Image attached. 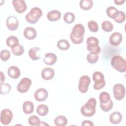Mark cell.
I'll return each mask as SVG.
<instances>
[{
	"instance_id": "6da1fadb",
	"label": "cell",
	"mask_w": 126,
	"mask_h": 126,
	"mask_svg": "<svg viewBox=\"0 0 126 126\" xmlns=\"http://www.w3.org/2000/svg\"><path fill=\"white\" fill-rule=\"evenodd\" d=\"M84 26L81 24H77L72 28L70 34V39L74 44H80L84 40Z\"/></svg>"
},
{
	"instance_id": "7a4b0ae2",
	"label": "cell",
	"mask_w": 126,
	"mask_h": 126,
	"mask_svg": "<svg viewBox=\"0 0 126 126\" xmlns=\"http://www.w3.org/2000/svg\"><path fill=\"white\" fill-rule=\"evenodd\" d=\"M96 100L95 98L92 97L82 106L80 109L81 113L85 117H90L94 115L95 113Z\"/></svg>"
},
{
	"instance_id": "3957f363",
	"label": "cell",
	"mask_w": 126,
	"mask_h": 126,
	"mask_svg": "<svg viewBox=\"0 0 126 126\" xmlns=\"http://www.w3.org/2000/svg\"><path fill=\"white\" fill-rule=\"evenodd\" d=\"M100 107L104 112H109L113 106V102L109 94L106 92H101L99 95Z\"/></svg>"
},
{
	"instance_id": "277c9868",
	"label": "cell",
	"mask_w": 126,
	"mask_h": 126,
	"mask_svg": "<svg viewBox=\"0 0 126 126\" xmlns=\"http://www.w3.org/2000/svg\"><path fill=\"white\" fill-rule=\"evenodd\" d=\"M111 65L118 72L124 73L126 71V62L124 58L119 55L113 57L111 61Z\"/></svg>"
},
{
	"instance_id": "5b68a950",
	"label": "cell",
	"mask_w": 126,
	"mask_h": 126,
	"mask_svg": "<svg viewBox=\"0 0 126 126\" xmlns=\"http://www.w3.org/2000/svg\"><path fill=\"white\" fill-rule=\"evenodd\" d=\"M42 15V10L38 7H33L25 16L27 22L32 24L36 23Z\"/></svg>"
},
{
	"instance_id": "8992f818",
	"label": "cell",
	"mask_w": 126,
	"mask_h": 126,
	"mask_svg": "<svg viewBox=\"0 0 126 126\" xmlns=\"http://www.w3.org/2000/svg\"><path fill=\"white\" fill-rule=\"evenodd\" d=\"M87 49L90 52H94L97 54L100 53L101 48L99 46L98 39L94 36L89 37L87 40Z\"/></svg>"
},
{
	"instance_id": "52a82bcc",
	"label": "cell",
	"mask_w": 126,
	"mask_h": 126,
	"mask_svg": "<svg viewBox=\"0 0 126 126\" xmlns=\"http://www.w3.org/2000/svg\"><path fill=\"white\" fill-rule=\"evenodd\" d=\"M93 79L94 82L93 88L95 90L101 89L106 84L104 76L103 74L99 71H95L94 72L93 74Z\"/></svg>"
},
{
	"instance_id": "ba28073f",
	"label": "cell",
	"mask_w": 126,
	"mask_h": 126,
	"mask_svg": "<svg viewBox=\"0 0 126 126\" xmlns=\"http://www.w3.org/2000/svg\"><path fill=\"white\" fill-rule=\"evenodd\" d=\"M113 92L114 98L117 100L123 99L126 94V89L124 85L118 83L113 88Z\"/></svg>"
},
{
	"instance_id": "9c48e42d",
	"label": "cell",
	"mask_w": 126,
	"mask_h": 126,
	"mask_svg": "<svg viewBox=\"0 0 126 126\" xmlns=\"http://www.w3.org/2000/svg\"><path fill=\"white\" fill-rule=\"evenodd\" d=\"M32 84V81L30 78H23L18 84L17 90L20 93H25L29 91Z\"/></svg>"
},
{
	"instance_id": "30bf717a",
	"label": "cell",
	"mask_w": 126,
	"mask_h": 126,
	"mask_svg": "<svg viewBox=\"0 0 126 126\" xmlns=\"http://www.w3.org/2000/svg\"><path fill=\"white\" fill-rule=\"evenodd\" d=\"M91 78L88 75H83L80 79L78 84L79 91L83 93H86L88 90L91 83Z\"/></svg>"
},
{
	"instance_id": "8fae6325",
	"label": "cell",
	"mask_w": 126,
	"mask_h": 126,
	"mask_svg": "<svg viewBox=\"0 0 126 126\" xmlns=\"http://www.w3.org/2000/svg\"><path fill=\"white\" fill-rule=\"evenodd\" d=\"M13 118V113L9 109H4L0 112V121L3 125H9Z\"/></svg>"
},
{
	"instance_id": "7c38bea8",
	"label": "cell",
	"mask_w": 126,
	"mask_h": 126,
	"mask_svg": "<svg viewBox=\"0 0 126 126\" xmlns=\"http://www.w3.org/2000/svg\"><path fill=\"white\" fill-rule=\"evenodd\" d=\"M6 25L9 30L14 31L17 29L19 26V21L16 17L13 15H10L6 19Z\"/></svg>"
},
{
	"instance_id": "4fadbf2b",
	"label": "cell",
	"mask_w": 126,
	"mask_h": 126,
	"mask_svg": "<svg viewBox=\"0 0 126 126\" xmlns=\"http://www.w3.org/2000/svg\"><path fill=\"white\" fill-rule=\"evenodd\" d=\"M48 96V92L44 88L37 89L34 92V97L35 99L39 102L46 100Z\"/></svg>"
},
{
	"instance_id": "5bb4252c",
	"label": "cell",
	"mask_w": 126,
	"mask_h": 126,
	"mask_svg": "<svg viewBox=\"0 0 126 126\" xmlns=\"http://www.w3.org/2000/svg\"><path fill=\"white\" fill-rule=\"evenodd\" d=\"M12 4L15 10L18 13H22L27 9V4L24 0H13Z\"/></svg>"
},
{
	"instance_id": "9a60e30c",
	"label": "cell",
	"mask_w": 126,
	"mask_h": 126,
	"mask_svg": "<svg viewBox=\"0 0 126 126\" xmlns=\"http://www.w3.org/2000/svg\"><path fill=\"white\" fill-rule=\"evenodd\" d=\"M123 40V35L119 32H115L112 33L109 37V42L111 45L116 46L121 44Z\"/></svg>"
},
{
	"instance_id": "2e32d148",
	"label": "cell",
	"mask_w": 126,
	"mask_h": 126,
	"mask_svg": "<svg viewBox=\"0 0 126 126\" xmlns=\"http://www.w3.org/2000/svg\"><path fill=\"white\" fill-rule=\"evenodd\" d=\"M24 37L28 40H33L36 37L37 32L35 29L31 27H26L23 32Z\"/></svg>"
},
{
	"instance_id": "e0dca14e",
	"label": "cell",
	"mask_w": 126,
	"mask_h": 126,
	"mask_svg": "<svg viewBox=\"0 0 126 126\" xmlns=\"http://www.w3.org/2000/svg\"><path fill=\"white\" fill-rule=\"evenodd\" d=\"M41 75L45 80H50L53 79L55 75V71L54 69L50 67H45L43 68L41 73Z\"/></svg>"
},
{
	"instance_id": "ac0fdd59",
	"label": "cell",
	"mask_w": 126,
	"mask_h": 126,
	"mask_svg": "<svg viewBox=\"0 0 126 126\" xmlns=\"http://www.w3.org/2000/svg\"><path fill=\"white\" fill-rule=\"evenodd\" d=\"M41 49L38 47L31 48L28 52L29 57L33 61H36L41 58Z\"/></svg>"
},
{
	"instance_id": "d6986e66",
	"label": "cell",
	"mask_w": 126,
	"mask_h": 126,
	"mask_svg": "<svg viewBox=\"0 0 126 126\" xmlns=\"http://www.w3.org/2000/svg\"><path fill=\"white\" fill-rule=\"evenodd\" d=\"M43 60L46 64L52 65L56 63L57 61V57L54 53H47L44 55Z\"/></svg>"
},
{
	"instance_id": "ffe728a7",
	"label": "cell",
	"mask_w": 126,
	"mask_h": 126,
	"mask_svg": "<svg viewBox=\"0 0 126 126\" xmlns=\"http://www.w3.org/2000/svg\"><path fill=\"white\" fill-rule=\"evenodd\" d=\"M7 74L8 76L12 79H16L19 78L21 74L20 69L16 66H10L7 70Z\"/></svg>"
},
{
	"instance_id": "44dd1931",
	"label": "cell",
	"mask_w": 126,
	"mask_h": 126,
	"mask_svg": "<svg viewBox=\"0 0 126 126\" xmlns=\"http://www.w3.org/2000/svg\"><path fill=\"white\" fill-rule=\"evenodd\" d=\"M61 17V13L57 10L50 11L47 14V18L50 21L55 22L58 21Z\"/></svg>"
},
{
	"instance_id": "7402d4cb",
	"label": "cell",
	"mask_w": 126,
	"mask_h": 126,
	"mask_svg": "<svg viewBox=\"0 0 126 126\" xmlns=\"http://www.w3.org/2000/svg\"><path fill=\"white\" fill-rule=\"evenodd\" d=\"M122 115L118 111H115L113 112L109 116L110 122L115 125L118 124L122 120Z\"/></svg>"
},
{
	"instance_id": "603a6c76",
	"label": "cell",
	"mask_w": 126,
	"mask_h": 126,
	"mask_svg": "<svg viewBox=\"0 0 126 126\" xmlns=\"http://www.w3.org/2000/svg\"><path fill=\"white\" fill-rule=\"evenodd\" d=\"M34 110L33 103L31 101H26L23 104V111L26 114H32Z\"/></svg>"
},
{
	"instance_id": "cb8c5ba5",
	"label": "cell",
	"mask_w": 126,
	"mask_h": 126,
	"mask_svg": "<svg viewBox=\"0 0 126 126\" xmlns=\"http://www.w3.org/2000/svg\"><path fill=\"white\" fill-rule=\"evenodd\" d=\"M67 118L63 115L57 116L54 121V124L57 126H65L67 124Z\"/></svg>"
},
{
	"instance_id": "d4e9b609",
	"label": "cell",
	"mask_w": 126,
	"mask_h": 126,
	"mask_svg": "<svg viewBox=\"0 0 126 126\" xmlns=\"http://www.w3.org/2000/svg\"><path fill=\"white\" fill-rule=\"evenodd\" d=\"M19 39L15 36H9L6 40V45L10 48H13L19 44Z\"/></svg>"
},
{
	"instance_id": "484cf974",
	"label": "cell",
	"mask_w": 126,
	"mask_h": 126,
	"mask_svg": "<svg viewBox=\"0 0 126 126\" xmlns=\"http://www.w3.org/2000/svg\"><path fill=\"white\" fill-rule=\"evenodd\" d=\"M36 112L40 116H45L49 112V108L46 104H39L36 108Z\"/></svg>"
},
{
	"instance_id": "4316f807",
	"label": "cell",
	"mask_w": 126,
	"mask_h": 126,
	"mask_svg": "<svg viewBox=\"0 0 126 126\" xmlns=\"http://www.w3.org/2000/svg\"><path fill=\"white\" fill-rule=\"evenodd\" d=\"M79 5L82 9L88 10L93 7V1L92 0H81L80 1Z\"/></svg>"
},
{
	"instance_id": "83f0119b",
	"label": "cell",
	"mask_w": 126,
	"mask_h": 126,
	"mask_svg": "<svg viewBox=\"0 0 126 126\" xmlns=\"http://www.w3.org/2000/svg\"><path fill=\"white\" fill-rule=\"evenodd\" d=\"M113 19L118 23H123L126 20V14L124 11L118 10Z\"/></svg>"
},
{
	"instance_id": "f1b7e54d",
	"label": "cell",
	"mask_w": 126,
	"mask_h": 126,
	"mask_svg": "<svg viewBox=\"0 0 126 126\" xmlns=\"http://www.w3.org/2000/svg\"><path fill=\"white\" fill-rule=\"evenodd\" d=\"M57 47L59 49L63 51L68 50L70 47V44L69 42L65 39H61L57 42Z\"/></svg>"
},
{
	"instance_id": "f546056e",
	"label": "cell",
	"mask_w": 126,
	"mask_h": 126,
	"mask_svg": "<svg viewBox=\"0 0 126 126\" xmlns=\"http://www.w3.org/2000/svg\"><path fill=\"white\" fill-rule=\"evenodd\" d=\"M98 54L94 52H90L87 56V60L91 64L95 63L98 60Z\"/></svg>"
},
{
	"instance_id": "4dcf8cb0",
	"label": "cell",
	"mask_w": 126,
	"mask_h": 126,
	"mask_svg": "<svg viewBox=\"0 0 126 126\" xmlns=\"http://www.w3.org/2000/svg\"><path fill=\"white\" fill-rule=\"evenodd\" d=\"M24 51L25 49L23 46L21 44H18L11 48L12 53L16 56H21L24 53Z\"/></svg>"
},
{
	"instance_id": "1f68e13d",
	"label": "cell",
	"mask_w": 126,
	"mask_h": 126,
	"mask_svg": "<svg viewBox=\"0 0 126 126\" xmlns=\"http://www.w3.org/2000/svg\"><path fill=\"white\" fill-rule=\"evenodd\" d=\"M75 19V15L71 12H67L64 14L63 20L64 22L68 24L72 23L74 21Z\"/></svg>"
},
{
	"instance_id": "d6a6232c",
	"label": "cell",
	"mask_w": 126,
	"mask_h": 126,
	"mask_svg": "<svg viewBox=\"0 0 126 126\" xmlns=\"http://www.w3.org/2000/svg\"><path fill=\"white\" fill-rule=\"evenodd\" d=\"M101 28L104 32H109L113 30V25L109 21H104L101 23Z\"/></svg>"
},
{
	"instance_id": "836d02e7",
	"label": "cell",
	"mask_w": 126,
	"mask_h": 126,
	"mask_svg": "<svg viewBox=\"0 0 126 126\" xmlns=\"http://www.w3.org/2000/svg\"><path fill=\"white\" fill-rule=\"evenodd\" d=\"M118 10L114 6H108L106 10V14L107 16L112 19H113L114 17L116 15V14L117 13Z\"/></svg>"
},
{
	"instance_id": "e575fe53",
	"label": "cell",
	"mask_w": 126,
	"mask_h": 126,
	"mask_svg": "<svg viewBox=\"0 0 126 126\" xmlns=\"http://www.w3.org/2000/svg\"><path fill=\"white\" fill-rule=\"evenodd\" d=\"M40 122L39 118L35 115H32L28 119V123L31 126H39Z\"/></svg>"
},
{
	"instance_id": "d590c367",
	"label": "cell",
	"mask_w": 126,
	"mask_h": 126,
	"mask_svg": "<svg viewBox=\"0 0 126 126\" xmlns=\"http://www.w3.org/2000/svg\"><path fill=\"white\" fill-rule=\"evenodd\" d=\"M88 26L89 30L93 32H96L98 31V24L94 21L91 20L88 22Z\"/></svg>"
},
{
	"instance_id": "8d00e7d4",
	"label": "cell",
	"mask_w": 126,
	"mask_h": 126,
	"mask_svg": "<svg viewBox=\"0 0 126 126\" xmlns=\"http://www.w3.org/2000/svg\"><path fill=\"white\" fill-rule=\"evenodd\" d=\"M11 87L10 84L8 83H2L0 84V94H8L10 90Z\"/></svg>"
},
{
	"instance_id": "74e56055",
	"label": "cell",
	"mask_w": 126,
	"mask_h": 126,
	"mask_svg": "<svg viewBox=\"0 0 126 126\" xmlns=\"http://www.w3.org/2000/svg\"><path fill=\"white\" fill-rule=\"evenodd\" d=\"M0 56L1 60L4 62H6L9 59L11 56V54L10 51H9L7 50L4 49L0 51Z\"/></svg>"
},
{
	"instance_id": "f35d334b",
	"label": "cell",
	"mask_w": 126,
	"mask_h": 126,
	"mask_svg": "<svg viewBox=\"0 0 126 126\" xmlns=\"http://www.w3.org/2000/svg\"><path fill=\"white\" fill-rule=\"evenodd\" d=\"M81 125L82 126H93L94 124L91 121L84 120L82 122Z\"/></svg>"
},
{
	"instance_id": "ab89813d",
	"label": "cell",
	"mask_w": 126,
	"mask_h": 126,
	"mask_svg": "<svg viewBox=\"0 0 126 126\" xmlns=\"http://www.w3.org/2000/svg\"><path fill=\"white\" fill-rule=\"evenodd\" d=\"M114 2L116 5H120L123 4L125 2V0H114Z\"/></svg>"
},
{
	"instance_id": "60d3db41",
	"label": "cell",
	"mask_w": 126,
	"mask_h": 126,
	"mask_svg": "<svg viewBox=\"0 0 126 126\" xmlns=\"http://www.w3.org/2000/svg\"><path fill=\"white\" fill-rule=\"evenodd\" d=\"M5 76L2 72H0V84H2L4 83L5 81Z\"/></svg>"
},
{
	"instance_id": "b9f144b4",
	"label": "cell",
	"mask_w": 126,
	"mask_h": 126,
	"mask_svg": "<svg viewBox=\"0 0 126 126\" xmlns=\"http://www.w3.org/2000/svg\"><path fill=\"white\" fill-rule=\"evenodd\" d=\"M41 125H45V126H49V125L48 124L45 123L44 122H41L39 125V126H41Z\"/></svg>"
}]
</instances>
